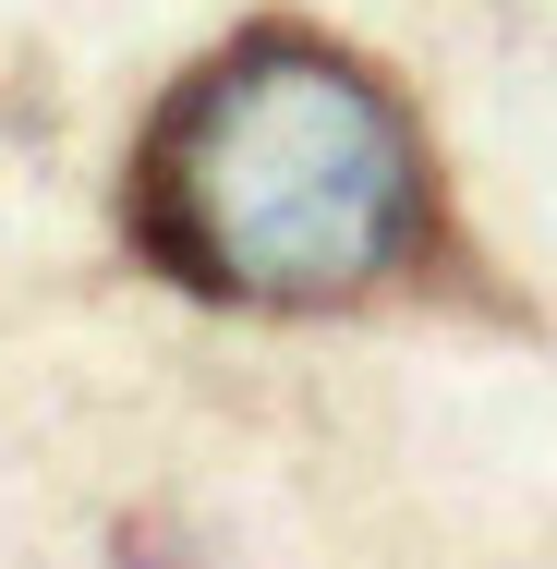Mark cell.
Returning <instances> with one entry per match:
<instances>
[{
  "mask_svg": "<svg viewBox=\"0 0 557 569\" xmlns=\"http://www.w3.org/2000/svg\"><path fill=\"white\" fill-rule=\"evenodd\" d=\"M133 254L207 303H376L437 242V158L388 73L304 24L207 49L133 133Z\"/></svg>",
  "mask_w": 557,
  "mask_h": 569,
  "instance_id": "1",
  "label": "cell"
}]
</instances>
